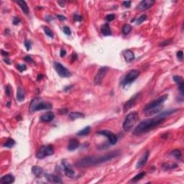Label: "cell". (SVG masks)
I'll return each instance as SVG.
<instances>
[{"instance_id":"60d3db41","label":"cell","mask_w":184,"mask_h":184,"mask_svg":"<svg viewBox=\"0 0 184 184\" xmlns=\"http://www.w3.org/2000/svg\"><path fill=\"white\" fill-rule=\"evenodd\" d=\"M20 20L19 19V17H14L13 19V24L14 25H17L18 24L20 23Z\"/></svg>"},{"instance_id":"8d00e7d4","label":"cell","mask_w":184,"mask_h":184,"mask_svg":"<svg viewBox=\"0 0 184 184\" xmlns=\"http://www.w3.org/2000/svg\"><path fill=\"white\" fill-rule=\"evenodd\" d=\"M63 33L66 35H71V31H70V28L68 27H67V26H65V27H63Z\"/></svg>"},{"instance_id":"e575fe53","label":"cell","mask_w":184,"mask_h":184,"mask_svg":"<svg viewBox=\"0 0 184 184\" xmlns=\"http://www.w3.org/2000/svg\"><path fill=\"white\" fill-rule=\"evenodd\" d=\"M5 93L8 97H10L12 94V89L11 88L10 85H8L6 86V89H5Z\"/></svg>"},{"instance_id":"5b68a950","label":"cell","mask_w":184,"mask_h":184,"mask_svg":"<svg viewBox=\"0 0 184 184\" xmlns=\"http://www.w3.org/2000/svg\"><path fill=\"white\" fill-rule=\"evenodd\" d=\"M140 74V72L137 70H132L129 71L122 78L121 81V85L123 88H125L127 86L132 84L137 78H138Z\"/></svg>"},{"instance_id":"f1b7e54d","label":"cell","mask_w":184,"mask_h":184,"mask_svg":"<svg viewBox=\"0 0 184 184\" xmlns=\"http://www.w3.org/2000/svg\"><path fill=\"white\" fill-rule=\"evenodd\" d=\"M131 30H132V26H131L130 25H129V24L124 25L123 27H122V33L124 35H128L131 32Z\"/></svg>"},{"instance_id":"4316f807","label":"cell","mask_w":184,"mask_h":184,"mask_svg":"<svg viewBox=\"0 0 184 184\" xmlns=\"http://www.w3.org/2000/svg\"><path fill=\"white\" fill-rule=\"evenodd\" d=\"M15 145V141L12 138H9L4 143V147H8V148H11L12 147Z\"/></svg>"},{"instance_id":"f6af8a7d","label":"cell","mask_w":184,"mask_h":184,"mask_svg":"<svg viewBox=\"0 0 184 184\" xmlns=\"http://www.w3.org/2000/svg\"><path fill=\"white\" fill-rule=\"evenodd\" d=\"M66 55V51L65 50H63V49H61V50H60V57H64L65 55Z\"/></svg>"},{"instance_id":"277c9868","label":"cell","mask_w":184,"mask_h":184,"mask_svg":"<svg viewBox=\"0 0 184 184\" xmlns=\"http://www.w3.org/2000/svg\"><path fill=\"white\" fill-rule=\"evenodd\" d=\"M138 119H139V114L137 111H132L129 114H127L122 126L124 130L126 132H130L132 130L137 122Z\"/></svg>"},{"instance_id":"db71d44e","label":"cell","mask_w":184,"mask_h":184,"mask_svg":"<svg viewBox=\"0 0 184 184\" xmlns=\"http://www.w3.org/2000/svg\"><path fill=\"white\" fill-rule=\"evenodd\" d=\"M10 102H8V103H7V107H10Z\"/></svg>"},{"instance_id":"ee69618b","label":"cell","mask_w":184,"mask_h":184,"mask_svg":"<svg viewBox=\"0 0 184 184\" xmlns=\"http://www.w3.org/2000/svg\"><path fill=\"white\" fill-rule=\"evenodd\" d=\"M59 112H60V114H66L68 112V109H60L59 110Z\"/></svg>"},{"instance_id":"7bdbcfd3","label":"cell","mask_w":184,"mask_h":184,"mask_svg":"<svg viewBox=\"0 0 184 184\" xmlns=\"http://www.w3.org/2000/svg\"><path fill=\"white\" fill-rule=\"evenodd\" d=\"M24 59H25V60H26L27 62H29V63H33V59H32V58H31L30 55H27V56H25Z\"/></svg>"},{"instance_id":"f5cc1de1","label":"cell","mask_w":184,"mask_h":184,"mask_svg":"<svg viewBox=\"0 0 184 184\" xmlns=\"http://www.w3.org/2000/svg\"><path fill=\"white\" fill-rule=\"evenodd\" d=\"M71 88H72V86H68V87L65 88V89H64V90L66 91H67L68 90V89H71Z\"/></svg>"},{"instance_id":"1f68e13d","label":"cell","mask_w":184,"mask_h":184,"mask_svg":"<svg viewBox=\"0 0 184 184\" xmlns=\"http://www.w3.org/2000/svg\"><path fill=\"white\" fill-rule=\"evenodd\" d=\"M43 30L44 31H45V34H46L47 36H48V37H53V32L50 30V29L49 28V27H44Z\"/></svg>"},{"instance_id":"3957f363","label":"cell","mask_w":184,"mask_h":184,"mask_svg":"<svg viewBox=\"0 0 184 184\" xmlns=\"http://www.w3.org/2000/svg\"><path fill=\"white\" fill-rule=\"evenodd\" d=\"M53 108V105L50 103L43 102V99L40 97H37L33 99L30 104V110L31 111H36L40 110H47L51 109Z\"/></svg>"},{"instance_id":"bcb514c9","label":"cell","mask_w":184,"mask_h":184,"mask_svg":"<svg viewBox=\"0 0 184 184\" xmlns=\"http://www.w3.org/2000/svg\"><path fill=\"white\" fill-rule=\"evenodd\" d=\"M71 58H71V61H72V62H74L75 60L77 59V55L76 53H73Z\"/></svg>"},{"instance_id":"4dcf8cb0","label":"cell","mask_w":184,"mask_h":184,"mask_svg":"<svg viewBox=\"0 0 184 184\" xmlns=\"http://www.w3.org/2000/svg\"><path fill=\"white\" fill-rule=\"evenodd\" d=\"M147 19V15L146 14H142L140 17H138L136 20V24L137 25H140L142 22H143L145 20Z\"/></svg>"},{"instance_id":"e0dca14e","label":"cell","mask_w":184,"mask_h":184,"mask_svg":"<svg viewBox=\"0 0 184 184\" xmlns=\"http://www.w3.org/2000/svg\"><path fill=\"white\" fill-rule=\"evenodd\" d=\"M148 157H149V152L146 151L144 154L142 155V156L141 157V158L138 161L137 165H136V168L137 169H140L146 163H147V160H148Z\"/></svg>"},{"instance_id":"52a82bcc","label":"cell","mask_w":184,"mask_h":184,"mask_svg":"<svg viewBox=\"0 0 184 184\" xmlns=\"http://www.w3.org/2000/svg\"><path fill=\"white\" fill-rule=\"evenodd\" d=\"M167 94H164L161 97H158L157 99H156L155 100L151 101L150 103L147 104L146 107H145L144 111H146L147 109H153V108H157V107H162L163 104L165 101L167 100Z\"/></svg>"},{"instance_id":"ffe728a7","label":"cell","mask_w":184,"mask_h":184,"mask_svg":"<svg viewBox=\"0 0 184 184\" xmlns=\"http://www.w3.org/2000/svg\"><path fill=\"white\" fill-rule=\"evenodd\" d=\"M14 181V177L11 174L5 175L0 179V183L2 184L12 183Z\"/></svg>"},{"instance_id":"8992f818","label":"cell","mask_w":184,"mask_h":184,"mask_svg":"<svg viewBox=\"0 0 184 184\" xmlns=\"http://www.w3.org/2000/svg\"><path fill=\"white\" fill-rule=\"evenodd\" d=\"M54 153V147L51 145H43L37 151L36 157L38 159H44L45 157L50 156Z\"/></svg>"},{"instance_id":"816d5d0a","label":"cell","mask_w":184,"mask_h":184,"mask_svg":"<svg viewBox=\"0 0 184 184\" xmlns=\"http://www.w3.org/2000/svg\"><path fill=\"white\" fill-rule=\"evenodd\" d=\"M58 3L60 4V7H65V2H58Z\"/></svg>"},{"instance_id":"9a60e30c","label":"cell","mask_w":184,"mask_h":184,"mask_svg":"<svg viewBox=\"0 0 184 184\" xmlns=\"http://www.w3.org/2000/svg\"><path fill=\"white\" fill-rule=\"evenodd\" d=\"M54 117H55V115H54L53 112H52V111H47L46 113L42 114L40 116V119L43 122H51L53 119Z\"/></svg>"},{"instance_id":"f546056e","label":"cell","mask_w":184,"mask_h":184,"mask_svg":"<svg viewBox=\"0 0 184 184\" xmlns=\"http://www.w3.org/2000/svg\"><path fill=\"white\" fill-rule=\"evenodd\" d=\"M171 155L172 156L175 157V158H177V159H180L181 157V155H182L181 151L179 150H173L171 153Z\"/></svg>"},{"instance_id":"4fadbf2b","label":"cell","mask_w":184,"mask_h":184,"mask_svg":"<svg viewBox=\"0 0 184 184\" xmlns=\"http://www.w3.org/2000/svg\"><path fill=\"white\" fill-rule=\"evenodd\" d=\"M155 2L153 0H144V1H142L139 4L137 8L141 10H147L150 7H152L155 4Z\"/></svg>"},{"instance_id":"d590c367","label":"cell","mask_w":184,"mask_h":184,"mask_svg":"<svg viewBox=\"0 0 184 184\" xmlns=\"http://www.w3.org/2000/svg\"><path fill=\"white\" fill-rule=\"evenodd\" d=\"M176 55H177L178 59L180 60V61H182L183 59V51H182V50L178 51Z\"/></svg>"},{"instance_id":"2e32d148","label":"cell","mask_w":184,"mask_h":184,"mask_svg":"<svg viewBox=\"0 0 184 184\" xmlns=\"http://www.w3.org/2000/svg\"><path fill=\"white\" fill-rule=\"evenodd\" d=\"M45 177L46 178L47 181L53 183H62V181L58 175L53 174H50V173H45L44 174Z\"/></svg>"},{"instance_id":"7dc6e473","label":"cell","mask_w":184,"mask_h":184,"mask_svg":"<svg viewBox=\"0 0 184 184\" xmlns=\"http://www.w3.org/2000/svg\"><path fill=\"white\" fill-rule=\"evenodd\" d=\"M57 17H58V19H59L60 20H66V17H65V16H63V15H60V14H58V15H57Z\"/></svg>"},{"instance_id":"cb8c5ba5","label":"cell","mask_w":184,"mask_h":184,"mask_svg":"<svg viewBox=\"0 0 184 184\" xmlns=\"http://www.w3.org/2000/svg\"><path fill=\"white\" fill-rule=\"evenodd\" d=\"M17 4L20 6V7L22 9V10L23 11V12L25 14H29V8H28V6H27V3L25 2V1H22V0H19V1H17L16 2Z\"/></svg>"},{"instance_id":"83f0119b","label":"cell","mask_w":184,"mask_h":184,"mask_svg":"<svg viewBox=\"0 0 184 184\" xmlns=\"http://www.w3.org/2000/svg\"><path fill=\"white\" fill-rule=\"evenodd\" d=\"M146 175V173L145 172H142V173H140L139 174L136 175L135 176H134L132 179V181H131V182H132V183H135V182H137V181H140V180H141L142 178L144 177L145 175Z\"/></svg>"},{"instance_id":"5bb4252c","label":"cell","mask_w":184,"mask_h":184,"mask_svg":"<svg viewBox=\"0 0 184 184\" xmlns=\"http://www.w3.org/2000/svg\"><path fill=\"white\" fill-rule=\"evenodd\" d=\"M173 80H174L175 82V83L178 84V89H179V90H180L181 96L183 97L184 84L183 77H181L180 76H173Z\"/></svg>"},{"instance_id":"6da1fadb","label":"cell","mask_w":184,"mask_h":184,"mask_svg":"<svg viewBox=\"0 0 184 184\" xmlns=\"http://www.w3.org/2000/svg\"><path fill=\"white\" fill-rule=\"evenodd\" d=\"M178 110V109H172L169 110L165 111L163 112H160L159 114H157V116L152 119H148L146 120L141 122L140 124L135 127V129L133 131V134L134 135H140L142 134L146 133L149 131L152 130L158 125L164 122L165 120V118L171 114H173L176 112Z\"/></svg>"},{"instance_id":"74e56055","label":"cell","mask_w":184,"mask_h":184,"mask_svg":"<svg viewBox=\"0 0 184 184\" xmlns=\"http://www.w3.org/2000/svg\"><path fill=\"white\" fill-rule=\"evenodd\" d=\"M172 42H173V40H172V39H171V40H164L163 43H161L160 44V45H161V46H162V47H164V46H166V45H170V44H171Z\"/></svg>"},{"instance_id":"d6a6232c","label":"cell","mask_w":184,"mask_h":184,"mask_svg":"<svg viewBox=\"0 0 184 184\" xmlns=\"http://www.w3.org/2000/svg\"><path fill=\"white\" fill-rule=\"evenodd\" d=\"M25 47H26V50L27 51L31 49V47H32V42L29 40H27L25 41Z\"/></svg>"},{"instance_id":"7c38bea8","label":"cell","mask_w":184,"mask_h":184,"mask_svg":"<svg viewBox=\"0 0 184 184\" xmlns=\"http://www.w3.org/2000/svg\"><path fill=\"white\" fill-rule=\"evenodd\" d=\"M62 165H63V169L65 175L68 178H74L75 175V172L70 163L67 161L63 160L62 161Z\"/></svg>"},{"instance_id":"ba28073f","label":"cell","mask_w":184,"mask_h":184,"mask_svg":"<svg viewBox=\"0 0 184 184\" xmlns=\"http://www.w3.org/2000/svg\"><path fill=\"white\" fill-rule=\"evenodd\" d=\"M54 68L60 77L68 78L71 76V73L59 62H54Z\"/></svg>"},{"instance_id":"30bf717a","label":"cell","mask_w":184,"mask_h":184,"mask_svg":"<svg viewBox=\"0 0 184 184\" xmlns=\"http://www.w3.org/2000/svg\"><path fill=\"white\" fill-rule=\"evenodd\" d=\"M108 70H109V68L107 67V66L100 68V69L99 70L98 73H97L96 76L94 78V82L95 85H100L102 83L103 79L105 77L106 74H107Z\"/></svg>"},{"instance_id":"d4e9b609","label":"cell","mask_w":184,"mask_h":184,"mask_svg":"<svg viewBox=\"0 0 184 184\" xmlns=\"http://www.w3.org/2000/svg\"><path fill=\"white\" fill-rule=\"evenodd\" d=\"M17 99L18 101H22L25 99V93H24V91L22 90V89L19 86L17 89Z\"/></svg>"},{"instance_id":"9c48e42d","label":"cell","mask_w":184,"mask_h":184,"mask_svg":"<svg viewBox=\"0 0 184 184\" xmlns=\"http://www.w3.org/2000/svg\"><path fill=\"white\" fill-rule=\"evenodd\" d=\"M141 99V94L140 93H138L136 94L135 95H134L132 97H131V99L130 100H128L124 104V111L126 112L128 110H130V109H132V107H134L136 104H137V102L140 100Z\"/></svg>"},{"instance_id":"c3c4849f","label":"cell","mask_w":184,"mask_h":184,"mask_svg":"<svg viewBox=\"0 0 184 184\" xmlns=\"http://www.w3.org/2000/svg\"><path fill=\"white\" fill-rule=\"evenodd\" d=\"M2 55H3L4 58H7L9 55V53L7 52H6V51H4L3 50H2Z\"/></svg>"},{"instance_id":"ab89813d","label":"cell","mask_w":184,"mask_h":184,"mask_svg":"<svg viewBox=\"0 0 184 184\" xmlns=\"http://www.w3.org/2000/svg\"><path fill=\"white\" fill-rule=\"evenodd\" d=\"M74 20H76V21H77V22H81V21L82 20V17H81V16H80V15H78L77 14H74Z\"/></svg>"},{"instance_id":"7a4b0ae2","label":"cell","mask_w":184,"mask_h":184,"mask_svg":"<svg viewBox=\"0 0 184 184\" xmlns=\"http://www.w3.org/2000/svg\"><path fill=\"white\" fill-rule=\"evenodd\" d=\"M119 155V153L118 151H114L100 156H88L78 161L77 163H76V166L78 167H88L90 166H94L96 165L101 164L111 161L115 157L118 156Z\"/></svg>"},{"instance_id":"f907efd6","label":"cell","mask_w":184,"mask_h":184,"mask_svg":"<svg viewBox=\"0 0 184 184\" xmlns=\"http://www.w3.org/2000/svg\"><path fill=\"white\" fill-rule=\"evenodd\" d=\"M4 61L5 62V63H7V64H11V63H10V60L7 58H7H4Z\"/></svg>"},{"instance_id":"b9f144b4","label":"cell","mask_w":184,"mask_h":184,"mask_svg":"<svg viewBox=\"0 0 184 184\" xmlns=\"http://www.w3.org/2000/svg\"><path fill=\"white\" fill-rule=\"evenodd\" d=\"M123 6L124 7H130L131 6V2L130 1H125V2H123Z\"/></svg>"},{"instance_id":"7402d4cb","label":"cell","mask_w":184,"mask_h":184,"mask_svg":"<svg viewBox=\"0 0 184 184\" xmlns=\"http://www.w3.org/2000/svg\"><path fill=\"white\" fill-rule=\"evenodd\" d=\"M84 117H85V115L83 113L77 112V111H73L68 114V118L72 121L76 120L77 119H80V118H84Z\"/></svg>"},{"instance_id":"8fae6325","label":"cell","mask_w":184,"mask_h":184,"mask_svg":"<svg viewBox=\"0 0 184 184\" xmlns=\"http://www.w3.org/2000/svg\"><path fill=\"white\" fill-rule=\"evenodd\" d=\"M97 134H100V135H103V136H105L108 138L109 140V142L111 145H114L117 142V140H118V138H117V135L114 134L113 132H111L110 131L108 130H102V131H99V132H97Z\"/></svg>"},{"instance_id":"d6986e66","label":"cell","mask_w":184,"mask_h":184,"mask_svg":"<svg viewBox=\"0 0 184 184\" xmlns=\"http://www.w3.org/2000/svg\"><path fill=\"white\" fill-rule=\"evenodd\" d=\"M122 54H123V56H124L125 60L128 63H130L134 59V54L132 50H125L122 52Z\"/></svg>"},{"instance_id":"603a6c76","label":"cell","mask_w":184,"mask_h":184,"mask_svg":"<svg viewBox=\"0 0 184 184\" xmlns=\"http://www.w3.org/2000/svg\"><path fill=\"white\" fill-rule=\"evenodd\" d=\"M32 172L36 177H41L44 174L43 169L39 166H33L32 167Z\"/></svg>"},{"instance_id":"681fc988","label":"cell","mask_w":184,"mask_h":184,"mask_svg":"<svg viewBox=\"0 0 184 184\" xmlns=\"http://www.w3.org/2000/svg\"><path fill=\"white\" fill-rule=\"evenodd\" d=\"M43 74H39V75L37 76V81H41L42 79H43Z\"/></svg>"},{"instance_id":"44dd1931","label":"cell","mask_w":184,"mask_h":184,"mask_svg":"<svg viewBox=\"0 0 184 184\" xmlns=\"http://www.w3.org/2000/svg\"><path fill=\"white\" fill-rule=\"evenodd\" d=\"M101 34L104 36H109V35H111V31L109 25L108 23H105L104 25H103L101 26Z\"/></svg>"},{"instance_id":"ac0fdd59","label":"cell","mask_w":184,"mask_h":184,"mask_svg":"<svg viewBox=\"0 0 184 184\" xmlns=\"http://www.w3.org/2000/svg\"><path fill=\"white\" fill-rule=\"evenodd\" d=\"M79 141L76 138H72L70 139V141L68 142V150L69 151H74L76 150L78 147H79Z\"/></svg>"},{"instance_id":"484cf974","label":"cell","mask_w":184,"mask_h":184,"mask_svg":"<svg viewBox=\"0 0 184 184\" xmlns=\"http://www.w3.org/2000/svg\"><path fill=\"white\" fill-rule=\"evenodd\" d=\"M91 131V127L89 126H87L85 128H84L83 130H81L79 132H78L77 135L78 136H85V135H87V134H89Z\"/></svg>"},{"instance_id":"f35d334b","label":"cell","mask_w":184,"mask_h":184,"mask_svg":"<svg viewBox=\"0 0 184 184\" xmlns=\"http://www.w3.org/2000/svg\"><path fill=\"white\" fill-rule=\"evenodd\" d=\"M115 14H108L107 17H106V20L108 21V22H111L112 20H114L115 19Z\"/></svg>"},{"instance_id":"836d02e7","label":"cell","mask_w":184,"mask_h":184,"mask_svg":"<svg viewBox=\"0 0 184 184\" xmlns=\"http://www.w3.org/2000/svg\"><path fill=\"white\" fill-rule=\"evenodd\" d=\"M17 68L20 72H23L25 70H27V66L25 64H18L17 66Z\"/></svg>"}]
</instances>
